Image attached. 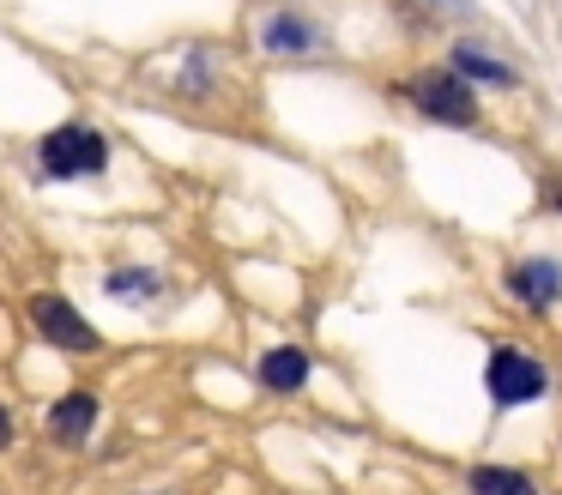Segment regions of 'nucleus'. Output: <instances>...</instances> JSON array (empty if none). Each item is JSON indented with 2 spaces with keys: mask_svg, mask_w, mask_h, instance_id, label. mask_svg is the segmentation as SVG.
Wrapping results in <instances>:
<instances>
[{
  "mask_svg": "<svg viewBox=\"0 0 562 495\" xmlns=\"http://www.w3.org/2000/svg\"><path fill=\"white\" fill-rule=\"evenodd\" d=\"M37 164L49 181H79V176H103L110 169V139L86 121H61V127L43 133L37 145Z\"/></svg>",
  "mask_w": 562,
  "mask_h": 495,
  "instance_id": "obj_1",
  "label": "nucleus"
},
{
  "mask_svg": "<svg viewBox=\"0 0 562 495\" xmlns=\"http://www.w3.org/2000/svg\"><path fill=\"white\" fill-rule=\"evenodd\" d=\"M484 393L496 410H520V405L550 393V369L526 345H496L484 357Z\"/></svg>",
  "mask_w": 562,
  "mask_h": 495,
  "instance_id": "obj_2",
  "label": "nucleus"
},
{
  "mask_svg": "<svg viewBox=\"0 0 562 495\" xmlns=\"http://www.w3.org/2000/svg\"><path fill=\"white\" fill-rule=\"evenodd\" d=\"M405 97H412V109L424 121H436V127H477V115H484V109H477V91L448 67H424L405 85Z\"/></svg>",
  "mask_w": 562,
  "mask_h": 495,
  "instance_id": "obj_3",
  "label": "nucleus"
},
{
  "mask_svg": "<svg viewBox=\"0 0 562 495\" xmlns=\"http://www.w3.org/2000/svg\"><path fill=\"white\" fill-rule=\"evenodd\" d=\"M31 326H37V338L43 345H55V350H67V357H86V350H98L103 345V333L79 314V302L74 296H55V290H43V296H31Z\"/></svg>",
  "mask_w": 562,
  "mask_h": 495,
  "instance_id": "obj_4",
  "label": "nucleus"
},
{
  "mask_svg": "<svg viewBox=\"0 0 562 495\" xmlns=\"http://www.w3.org/2000/svg\"><path fill=\"white\" fill-rule=\"evenodd\" d=\"M508 290L526 314H550L562 302V260L557 254H526L508 266Z\"/></svg>",
  "mask_w": 562,
  "mask_h": 495,
  "instance_id": "obj_5",
  "label": "nucleus"
},
{
  "mask_svg": "<svg viewBox=\"0 0 562 495\" xmlns=\"http://www.w3.org/2000/svg\"><path fill=\"white\" fill-rule=\"evenodd\" d=\"M98 393H91V386H74V393H61L55 398L49 410H43V429H49V441H86L91 429H98Z\"/></svg>",
  "mask_w": 562,
  "mask_h": 495,
  "instance_id": "obj_6",
  "label": "nucleus"
},
{
  "mask_svg": "<svg viewBox=\"0 0 562 495\" xmlns=\"http://www.w3.org/2000/svg\"><path fill=\"white\" fill-rule=\"evenodd\" d=\"M308 374H315V357H308L303 345H272L267 357L255 362V381L267 386V393H303Z\"/></svg>",
  "mask_w": 562,
  "mask_h": 495,
  "instance_id": "obj_7",
  "label": "nucleus"
},
{
  "mask_svg": "<svg viewBox=\"0 0 562 495\" xmlns=\"http://www.w3.org/2000/svg\"><path fill=\"white\" fill-rule=\"evenodd\" d=\"M441 67L460 72L465 85H496V91H508V85H514V67H508V60L490 55V48H477V43H453Z\"/></svg>",
  "mask_w": 562,
  "mask_h": 495,
  "instance_id": "obj_8",
  "label": "nucleus"
},
{
  "mask_svg": "<svg viewBox=\"0 0 562 495\" xmlns=\"http://www.w3.org/2000/svg\"><path fill=\"white\" fill-rule=\"evenodd\" d=\"M315 43L321 36L303 12H267V24H260V48H267V55H308Z\"/></svg>",
  "mask_w": 562,
  "mask_h": 495,
  "instance_id": "obj_9",
  "label": "nucleus"
},
{
  "mask_svg": "<svg viewBox=\"0 0 562 495\" xmlns=\"http://www.w3.org/2000/svg\"><path fill=\"white\" fill-rule=\"evenodd\" d=\"M465 490L472 495H538V483L526 477V471H514V465H472Z\"/></svg>",
  "mask_w": 562,
  "mask_h": 495,
  "instance_id": "obj_10",
  "label": "nucleus"
},
{
  "mask_svg": "<svg viewBox=\"0 0 562 495\" xmlns=\"http://www.w3.org/2000/svg\"><path fill=\"white\" fill-rule=\"evenodd\" d=\"M103 290L122 302H151L164 290V278L151 272V266H115V272H103Z\"/></svg>",
  "mask_w": 562,
  "mask_h": 495,
  "instance_id": "obj_11",
  "label": "nucleus"
},
{
  "mask_svg": "<svg viewBox=\"0 0 562 495\" xmlns=\"http://www.w3.org/2000/svg\"><path fill=\"white\" fill-rule=\"evenodd\" d=\"M13 429H19V423H13V405H7V398H0V447L13 441Z\"/></svg>",
  "mask_w": 562,
  "mask_h": 495,
  "instance_id": "obj_12",
  "label": "nucleus"
},
{
  "mask_svg": "<svg viewBox=\"0 0 562 495\" xmlns=\"http://www.w3.org/2000/svg\"><path fill=\"white\" fill-rule=\"evenodd\" d=\"M550 205H562V188H550Z\"/></svg>",
  "mask_w": 562,
  "mask_h": 495,
  "instance_id": "obj_13",
  "label": "nucleus"
}]
</instances>
